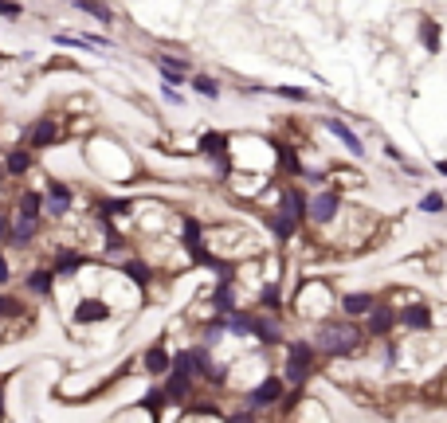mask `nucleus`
I'll return each mask as SVG.
<instances>
[{
  "label": "nucleus",
  "instance_id": "f257e3e1",
  "mask_svg": "<svg viewBox=\"0 0 447 423\" xmlns=\"http://www.w3.org/2000/svg\"><path fill=\"white\" fill-rule=\"evenodd\" d=\"M318 345L326 349V353H353V349L361 345V333H357L353 325H326Z\"/></svg>",
  "mask_w": 447,
  "mask_h": 423
},
{
  "label": "nucleus",
  "instance_id": "f03ea898",
  "mask_svg": "<svg viewBox=\"0 0 447 423\" xmlns=\"http://www.w3.org/2000/svg\"><path fill=\"white\" fill-rule=\"evenodd\" d=\"M326 129H329L334 137H341V145H346V149L353 153V157H361V153H365V149H361V137H357V134H353V129H349L341 118H326Z\"/></svg>",
  "mask_w": 447,
  "mask_h": 423
},
{
  "label": "nucleus",
  "instance_id": "7ed1b4c3",
  "mask_svg": "<svg viewBox=\"0 0 447 423\" xmlns=\"http://www.w3.org/2000/svg\"><path fill=\"white\" fill-rule=\"evenodd\" d=\"M290 381H302L306 373H310V349L306 345H290Z\"/></svg>",
  "mask_w": 447,
  "mask_h": 423
},
{
  "label": "nucleus",
  "instance_id": "20e7f679",
  "mask_svg": "<svg viewBox=\"0 0 447 423\" xmlns=\"http://www.w3.org/2000/svg\"><path fill=\"white\" fill-rule=\"evenodd\" d=\"M334 212H338V196H334V192H322L318 200L310 204V216L318 224H329V220H334Z\"/></svg>",
  "mask_w": 447,
  "mask_h": 423
},
{
  "label": "nucleus",
  "instance_id": "39448f33",
  "mask_svg": "<svg viewBox=\"0 0 447 423\" xmlns=\"http://www.w3.org/2000/svg\"><path fill=\"white\" fill-rule=\"evenodd\" d=\"M278 392H283V384H278L275 376H267V381L251 392V404L255 407H267V404H275V400H278Z\"/></svg>",
  "mask_w": 447,
  "mask_h": 423
},
{
  "label": "nucleus",
  "instance_id": "423d86ee",
  "mask_svg": "<svg viewBox=\"0 0 447 423\" xmlns=\"http://www.w3.org/2000/svg\"><path fill=\"white\" fill-rule=\"evenodd\" d=\"M404 325H412V330H424V325H431L428 306H408V310H404Z\"/></svg>",
  "mask_w": 447,
  "mask_h": 423
},
{
  "label": "nucleus",
  "instance_id": "0eeeda50",
  "mask_svg": "<svg viewBox=\"0 0 447 423\" xmlns=\"http://www.w3.org/2000/svg\"><path fill=\"white\" fill-rule=\"evenodd\" d=\"M420 40L428 51H439V24L436 20H420Z\"/></svg>",
  "mask_w": 447,
  "mask_h": 423
},
{
  "label": "nucleus",
  "instance_id": "6e6552de",
  "mask_svg": "<svg viewBox=\"0 0 447 423\" xmlns=\"http://www.w3.org/2000/svg\"><path fill=\"white\" fill-rule=\"evenodd\" d=\"M47 204H51L55 212H63V208L71 204V188H67V185H51V188H47Z\"/></svg>",
  "mask_w": 447,
  "mask_h": 423
},
{
  "label": "nucleus",
  "instance_id": "1a4fd4ad",
  "mask_svg": "<svg viewBox=\"0 0 447 423\" xmlns=\"http://www.w3.org/2000/svg\"><path fill=\"white\" fill-rule=\"evenodd\" d=\"M47 141H55V118H43L32 129V145H47Z\"/></svg>",
  "mask_w": 447,
  "mask_h": 423
},
{
  "label": "nucleus",
  "instance_id": "9d476101",
  "mask_svg": "<svg viewBox=\"0 0 447 423\" xmlns=\"http://www.w3.org/2000/svg\"><path fill=\"white\" fill-rule=\"evenodd\" d=\"M75 4H79L83 12H91L94 20H102V24H110V20H114V12H110L106 4H98V0H75Z\"/></svg>",
  "mask_w": 447,
  "mask_h": 423
},
{
  "label": "nucleus",
  "instance_id": "9b49d317",
  "mask_svg": "<svg viewBox=\"0 0 447 423\" xmlns=\"http://www.w3.org/2000/svg\"><path fill=\"white\" fill-rule=\"evenodd\" d=\"M373 310V298L369 294H346V313H369Z\"/></svg>",
  "mask_w": 447,
  "mask_h": 423
},
{
  "label": "nucleus",
  "instance_id": "f8f14e48",
  "mask_svg": "<svg viewBox=\"0 0 447 423\" xmlns=\"http://www.w3.org/2000/svg\"><path fill=\"white\" fill-rule=\"evenodd\" d=\"M200 149L208 153V157H216V161H224V137H220V134H204Z\"/></svg>",
  "mask_w": 447,
  "mask_h": 423
},
{
  "label": "nucleus",
  "instance_id": "ddd939ff",
  "mask_svg": "<svg viewBox=\"0 0 447 423\" xmlns=\"http://www.w3.org/2000/svg\"><path fill=\"white\" fill-rule=\"evenodd\" d=\"M145 364H149V373H165V369H169V357H165V349H149V353H145Z\"/></svg>",
  "mask_w": 447,
  "mask_h": 423
},
{
  "label": "nucleus",
  "instance_id": "4468645a",
  "mask_svg": "<svg viewBox=\"0 0 447 423\" xmlns=\"http://www.w3.org/2000/svg\"><path fill=\"white\" fill-rule=\"evenodd\" d=\"M443 208H447V200H443L439 192H428V196L420 200V212H431V216H436V212H443Z\"/></svg>",
  "mask_w": 447,
  "mask_h": 423
},
{
  "label": "nucleus",
  "instance_id": "2eb2a0df",
  "mask_svg": "<svg viewBox=\"0 0 447 423\" xmlns=\"http://www.w3.org/2000/svg\"><path fill=\"white\" fill-rule=\"evenodd\" d=\"M35 216H40V196H28L24 208H20V220H32L35 224Z\"/></svg>",
  "mask_w": 447,
  "mask_h": 423
},
{
  "label": "nucleus",
  "instance_id": "dca6fc26",
  "mask_svg": "<svg viewBox=\"0 0 447 423\" xmlns=\"http://www.w3.org/2000/svg\"><path fill=\"white\" fill-rule=\"evenodd\" d=\"M94 318H106V310H102L98 302H91V310H86V306L79 310V322H94Z\"/></svg>",
  "mask_w": 447,
  "mask_h": 423
},
{
  "label": "nucleus",
  "instance_id": "f3484780",
  "mask_svg": "<svg viewBox=\"0 0 447 423\" xmlns=\"http://www.w3.org/2000/svg\"><path fill=\"white\" fill-rule=\"evenodd\" d=\"M196 91H200L204 98H216V94H220V86L212 83V79H196Z\"/></svg>",
  "mask_w": 447,
  "mask_h": 423
},
{
  "label": "nucleus",
  "instance_id": "a211bd4d",
  "mask_svg": "<svg viewBox=\"0 0 447 423\" xmlns=\"http://www.w3.org/2000/svg\"><path fill=\"white\" fill-rule=\"evenodd\" d=\"M388 322H392V313H388V310H377V318H373V333H385Z\"/></svg>",
  "mask_w": 447,
  "mask_h": 423
},
{
  "label": "nucleus",
  "instance_id": "6ab92c4d",
  "mask_svg": "<svg viewBox=\"0 0 447 423\" xmlns=\"http://www.w3.org/2000/svg\"><path fill=\"white\" fill-rule=\"evenodd\" d=\"M28 169V153H12L9 157V173H24Z\"/></svg>",
  "mask_w": 447,
  "mask_h": 423
},
{
  "label": "nucleus",
  "instance_id": "aec40b11",
  "mask_svg": "<svg viewBox=\"0 0 447 423\" xmlns=\"http://www.w3.org/2000/svg\"><path fill=\"white\" fill-rule=\"evenodd\" d=\"M278 94H283V98H295V102H302L306 98V91H298V86H275Z\"/></svg>",
  "mask_w": 447,
  "mask_h": 423
},
{
  "label": "nucleus",
  "instance_id": "412c9836",
  "mask_svg": "<svg viewBox=\"0 0 447 423\" xmlns=\"http://www.w3.org/2000/svg\"><path fill=\"white\" fill-rule=\"evenodd\" d=\"M47 286H51V279H47V274H43V271H40V274H35V279H32V290H40V294H43V290H47Z\"/></svg>",
  "mask_w": 447,
  "mask_h": 423
},
{
  "label": "nucleus",
  "instance_id": "4be33fe9",
  "mask_svg": "<svg viewBox=\"0 0 447 423\" xmlns=\"http://www.w3.org/2000/svg\"><path fill=\"white\" fill-rule=\"evenodd\" d=\"M0 12H4V16H20V4H9V0H0Z\"/></svg>",
  "mask_w": 447,
  "mask_h": 423
},
{
  "label": "nucleus",
  "instance_id": "5701e85b",
  "mask_svg": "<svg viewBox=\"0 0 447 423\" xmlns=\"http://www.w3.org/2000/svg\"><path fill=\"white\" fill-rule=\"evenodd\" d=\"M4 279H9V262L0 259V282H4Z\"/></svg>",
  "mask_w": 447,
  "mask_h": 423
},
{
  "label": "nucleus",
  "instance_id": "b1692460",
  "mask_svg": "<svg viewBox=\"0 0 447 423\" xmlns=\"http://www.w3.org/2000/svg\"><path fill=\"white\" fill-rule=\"evenodd\" d=\"M436 169H439V173H443V177H447V161H439V165H436Z\"/></svg>",
  "mask_w": 447,
  "mask_h": 423
}]
</instances>
